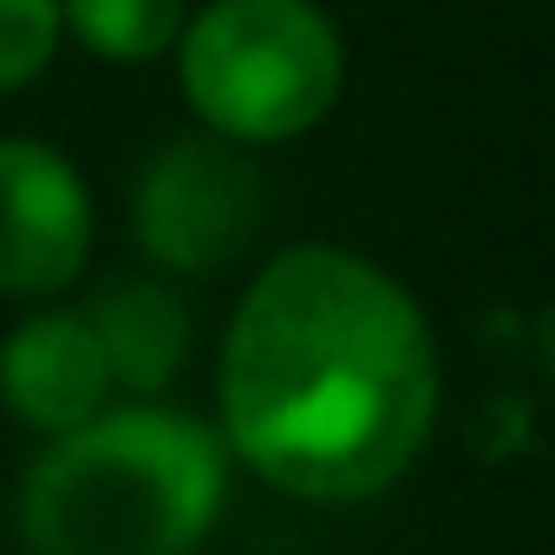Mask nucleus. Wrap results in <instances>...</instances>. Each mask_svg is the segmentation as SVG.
Here are the masks:
<instances>
[{"label":"nucleus","mask_w":555,"mask_h":555,"mask_svg":"<svg viewBox=\"0 0 555 555\" xmlns=\"http://www.w3.org/2000/svg\"><path fill=\"white\" fill-rule=\"evenodd\" d=\"M222 444L301 503L392 490L438 418V347L399 274L340 248L268 255L222 334Z\"/></svg>","instance_id":"obj_1"},{"label":"nucleus","mask_w":555,"mask_h":555,"mask_svg":"<svg viewBox=\"0 0 555 555\" xmlns=\"http://www.w3.org/2000/svg\"><path fill=\"white\" fill-rule=\"evenodd\" d=\"M222 496V431L170 405H112L34 457L21 542L34 555H196Z\"/></svg>","instance_id":"obj_2"},{"label":"nucleus","mask_w":555,"mask_h":555,"mask_svg":"<svg viewBox=\"0 0 555 555\" xmlns=\"http://www.w3.org/2000/svg\"><path fill=\"white\" fill-rule=\"evenodd\" d=\"M177 79L209 138L261 151L321 131L347 47L314 0H209L177 34Z\"/></svg>","instance_id":"obj_3"},{"label":"nucleus","mask_w":555,"mask_h":555,"mask_svg":"<svg viewBox=\"0 0 555 555\" xmlns=\"http://www.w3.org/2000/svg\"><path fill=\"white\" fill-rule=\"evenodd\" d=\"M268 216L261 170L242 144L190 131L144 157L131 190V235L164 274H209L229 268Z\"/></svg>","instance_id":"obj_4"},{"label":"nucleus","mask_w":555,"mask_h":555,"mask_svg":"<svg viewBox=\"0 0 555 555\" xmlns=\"http://www.w3.org/2000/svg\"><path fill=\"white\" fill-rule=\"evenodd\" d=\"M92 190L40 138H0V295L53 301L92 261Z\"/></svg>","instance_id":"obj_5"},{"label":"nucleus","mask_w":555,"mask_h":555,"mask_svg":"<svg viewBox=\"0 0 555 555\" xmlns=\"http://www.w3.org/2000/svg\"><path fill=\"white\" fill-rule=\"evenodd\" d=\"M112 399V373L86 308H34L0 340V405L47 444L92 425Z\"/></svg>","instance_id":"obj_6"},{"label":"nucleus","mask_w":555,"mask_h":555,"mask_svg":"<svg viewBox=\"0 0 555 555\" xmlns=\"http://www.w3.org/2000/svg\"><path fill=\"white\" fill-rule=\"evenodd\" d=\"M79 308H86V321L99 334V353H105L112 386L151 399V392H164L183 373V360H190V308H183L177 288L157 282V274L112 282V288H99Z\"/></svg>","instance_id":"obj_7"},{"label":"nucleus","mask_w":555,"mask_h":555,"mask_svg":"<svg viewBox=\"0 0 555 555\" xmlns=\"http://www.w3.org/2000/svg\"><path fill=\"white\" fill-rule=\"evenodd\" d=\"M183 21V0H60V27L112 66H144L170 53Z\"/></svg>","instance_id":"obj_8"},{"label":"nucleus","mask_w":555,"mask_h":555,"mask_svg":"<svg viewBox=\"0 0 555 555\" xmlns=\"http://www.w3.org/2000/svg\"><path fill=\"white\" fill-rule=\"evenodd\" d=\"M60 0H0V92H21L60 53Z\"/></svg>","instance_id":"obj_9"}]
</instances>
